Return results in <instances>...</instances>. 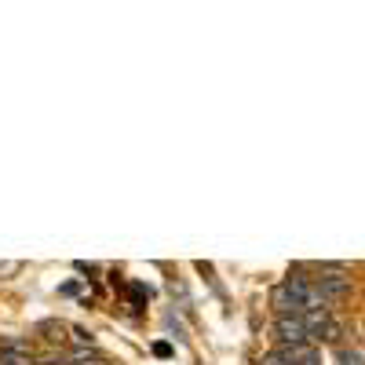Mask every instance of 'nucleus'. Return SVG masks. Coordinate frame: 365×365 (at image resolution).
<instances>
[{"instance_id": "nucleus-1", "label": "nucleus", "mask_w": 365, "mask_h": 365, "mask_svg": "<svg viewBox=\"0 0 365 365\" xmlns=\"http://www.w3.org/2000/svg\"><path fill=\"white\" fill-rule=\"evenodd\" d=\"M307 292H311V282H303L299 274H289L282 285L270 289V307L278 311V318H299L307 311Z\"/></svg>"}, {"instance_id": "nucleus-2", "label": "nucleus", "mask_w": 365, "mask_h": 365, "mask_svg": "<svg viewBox=\"0 0 365 365\" xmlns=\"http://www.w3.org/2000/svg\"><path fill=\"white\" fill-rule=\"evenodd\" d=\"M311 285H314V292L325 296V299H336V296H347V292H351V278L344 274L340 263H322V267H318V278H314Z\"/></svg>"}, {"instance_id": "nucleus-3", "label": "nucleus", "mask_w": 365, "mask_h": 365, "mask_svg": "<svg viewBox=\"0 0 365 365\" xmlns=\"http://www.w3.org/2000/svg\"><path fill=\"white\" fill-rule=\"evenodd\" d=\"M274 340H278V347H303L311 336L303 329V318H278L274 322Z\"/></svg>"}, {"instance_id": "nucleus-4", "label": "nucleus", "mask_w": 365, "mask_h": 365, "mask_svg": "<svg viewBox=\"0 0 365 365\" xmlns=\"http://www.w3.org/2000/svg\"><path fill=\"white\" fill-rule=\"evenodd\" d=\"M256 365H296V347H274V351L263 354Z\"/></svg>"}, {"instance_id": "nucleus-5", "label": "nucleus", "mask_w": 365, "mask_h": 365, "mask_svg": "<svg viewBox=\"0 0 365 365\" xmlns=\"http://www.w3.org/2000/svg\"><path fill=\"white\" fill-rule=\"evenodd\" d=\"M340 365H365V351H358V347H344L340 351Z\"/></svg>"}, {"instance_id": "nucleus-6", "label": "nucleus", "mask_w": 365, "mask_h": 365, "mask_svg": "<svg viewBox=\"0 0 365 365\" xmlns=\"http://www.w3.org/2000/svg\"><path fill=\"white\" fill-rule=\"evenodd\" d=\"M318 340H325V344H336V340H340V322H332V318H329V325L322 329V336H318Z\"/></svg>"}]
</instances>
